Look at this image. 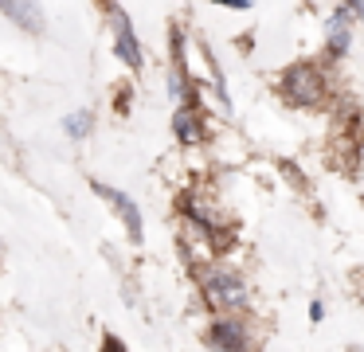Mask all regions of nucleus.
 <instances>
[{
	"instance_id": "nucleus-3",
	"label": "nucleus",
	"mask_w": 364,
	"mask_h": 352,
	"mask_svg": "<svg viewBox=\"0 0 364 352\" xmlns=\"http://www.w3.org/2000/svg\"><path fill=\"white\" fill-rule=\"evenodd\" d=\"M95 192L102 196L106 203H114V211H118V215H122V223H126L129 239H134V242H141V239H145V231H141V211H137V203L129 200L126 192H118V188L102 184V180H95Z\"/></svg>"
},
{
	"instance_id": "nucleus-2",
	"label": "nucleus",
	"mask_w": 364,
	"mask_h": 352,
	"mask_svg": "<svg viewBox=\"0 0 364 352\" xmlns=\"http://www.w3.org/2000/svg\"><path fill=\"white\" fill-rule=\"evenodd\" d=\"M282 94L290 102H298V106H314V102L325 98V78L317 67H309V63H298V67H290L282 75Z\"/></svg>"
},
{
	"instance_id": "nucleus-5",
	"label": "nucleus",
	"mask_w": 364,
	"mask_h": 352,
	"mask_svg": "<svg viewBox=\"0 0 364 352\" xmlns=\"http://www.w3.org/2000/svg\"><path fill=\"white\" fill-rule=\"evenodd\" d=\"M106 12H110V20H114V47H118V59L129 63V67H141V43H137L134 28H129L126 12H122L118 4H110Z\"/></svg>"
},
{
	"instance_id": "nucleus-6",
	"label": "nucleus",
	"mask_w": 364,
	"mask_h": 352,
	"mask_svg": "<svg viewBox=\"0 0 364 352\" xmlns=\"http://www.w3.org/2000/svg\"><path fill=\"white\" fill-rule=\"evenodd\" d=\"M348 8H337L329 20V59H341L348 51Z\"/></svg>"
},
{
	"instance_id": "nucleus-9",
	"label": "nucleus",
	"mask_w": 364,
	"mask_h": 352,
	"mask_svg": "<svg viewBox=\"0 0 364 352\" xmlns=\"http://www.w3.org/2000/svg\"><path fill=\"white\" fill-rule=\"evenodd\" d=\"M63 125H67V133H71V137H87V133H90V125H95V117H90L87 110H79V114H71Z\"/></svg>"
},
{
	"instance_id": "nucleus-11",
	"label": "nucleus",
	"mask_w": 364,
	"mask_h": 352,
	"mask_svg": "<svg viewBox=\"0 0 364 352\" xmlns=\"http://www.w3.org/2000/svg\"><path fill=\"white\" fill-rule=\"evenodd\" d=\"M348 12H356V16H360V20H364V4H353V8H348Z\"/></svg>"
},
{
	"instance_id": "nucleus-1",
	"label": "nucleus",
	"mask_w": 364,
	"mask_h": 352,
	"mask_svg": "<svg viewBox=\"0 0 364 352\" xmlns=\"http://www.w3.org/2000/svg\"><path fill=\"white\" fill-rule=\"evenodd\" d=\"M200 286H204V294H208V302L215 305V309H243L247 305V289H243V282L235 278L231 270H220V266H204L200 270Z\"/></svg>"
},
{
	"instance_id": "nucleus-7",
	"label": "nucleus",
	"mask_w": 364,
	"mask_h": 352,
	"mask_svg": "<svg viewBox=\"0 0 364 352\" xmlns=\"http://www.w3.org/2000/svg\"><path fill=\"white\" fill-rule=\"evenodd\" d=\"M173 129H176V137H181L184 145H196V141L204 137V125H200V114H196V106H184V110H176V122H173Z\"/></svg>"
},
{
	"instance_id": "nucleus-4",
	"label": "nucleus",
	"mask_w": 364,
	"mask_h": 352,
	"mask_svg": "<svg viewBox=\"0 0 364 352\" xmlns=\"http://www.w3.org/2000/svg\"><path fill=\"white\" fill-rule=\"evenodd\" d=\"M208 341H212V348L220 352H247L251 348V333H247L243 321L235 317H220L212 329H208Z\"/></svg>"
},
{
	"instance_id": "nucleus-8",
	"label": "nucleus",
	"mask_w": 364,
	"mask_h": 352,
	"mask_svg": "<svg viewBox=\"0 0 364 352\" xmlns=\"http://www.w3.org/2000/svg\"><path fill=\"white\" fill-rule=\"evenodd\" d=\"M0 12L12 16V20H20L28 31H40V20H43V16H40V8H36V4H0Z\"/></svg>"
},
{
	"instance_id": "nucleus-10",
	"label": "nucleus",
	"mask_w": 364,
	"mask_h": 352,
	"mask_svg": "<svg viewBox=\"0 0 364 352\" xmlns=\"http://www.w3.org/2000/svg\"><path fill=\"white\" fill-rule=\"evenodd\" d=\"M106 352H126V348H122V341H118V336H106Z\"/></svg>"
}]
</instances>
